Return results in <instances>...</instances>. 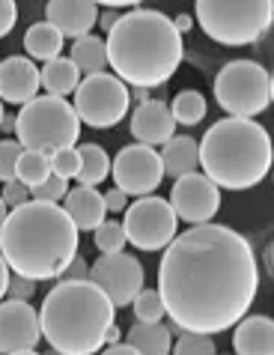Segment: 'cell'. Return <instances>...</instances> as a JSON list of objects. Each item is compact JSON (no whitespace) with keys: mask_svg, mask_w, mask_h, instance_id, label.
I'll list each match as a JSON object with an SVG mask.
<instances>
[{"mask_svg":"<svg viewBox=\"0 0 274 355\" xmlns=\"http://www.w3.org/2000/svg\"><path fill=\"white\" fill-rule=\"evenodd\" d=\"M176 123L167 102L161 98H146V102H137L134 114H131V135L137 144L146 146H164L173 137Z\"/></svg>","mask_w":274,"mask_h":355,"instance_id":"16","label":"cell"},{"mask_svg":"<svg viewBox=\"0 0 274 355\" xmlns=\"http://www.w3.org/2000/svg\"><path fill=\"white\" fill-rule=\"evenodd\" d=\"M113 322L116 308L93 281H60L39 311L42 338L63 355H95Z\"/></svg>","mask_w":274,"mask_h":355,"instance_id":"4","label":"cell"},{"mask_svg":"<svg viewBox=\"0 0 274 355\" xmlns=\"http://www.w3.org/2000/svg\"><path fill=\"white\" fill-rule=\"evenodd\" d=\"M33 293H36V281L21 278V275H9L6 299H12V302H27V299H33Z\"/></svg>","mask_w":274,"mask_h":355,"instance_id":"34","label":"cell"},{"mask_svg":"<svg viewBox=\"0 0 274 355\" xmlns=\"http://www.w3.org/2000/svg\"><path fill=\"white\" fill-rule=\"evenodd\" d=\"M200 167L218 189L248 191L271 171V137L259 123L223 116L203 135Z\"/></svg>","mask_w":274,"mask_h":355,"instance_id":"5","label":"cell"},{"mask_svg":"<svg viewBox=\"0 0 274 355\" xmlns=\"http://www.w3.org/2000/svg\"><path fill=\"white\" fill-rule=\"evenodd\" d=\"M51 176V153H42V150H21L18 155V164H15V180L33 189L42 180Z\"/></svg>","mask_w":274,"mask_h":355,"instance_id":"27","label":"cell"},{"mask_svg":"<svg viewBox=\"0 0 274 355\" xmlns=\"http://www.w3.org/2000/svg\"><path fill=\"white\" fill-rule=\"evenodd\" d=\"M0 132L12 135L15 132V114H3V123H0Z\"/></svg>","mask_w":274,"mask_h":355,"instance_id":"45","label":"cell"},{"mask_svg":"<svg viewBox=\"0 0 274 355\" xmlns=\"http://www.w3.org/2000/svg\"><path fill=\"white\" fill-rule=\"evenodd\" d=\"M111 173L116 189L125 191L129 197H146L152 194L164 180V167H161V155L155 146L146 144H129L113 155L111 162Z\"/></svg>","mask_w":274,"mask_h":355,"instance_id":"12","label":"cell"},{"mask_svg":"<svg viewBox=\"0 0 274 355\" xmlns=\"http://www.w3.org/2000/svg\"><path fill=\"white\" fill-rule=\"evenodd\" d=\"M77 155H81V167H77V176H75L77 182L95 189L99 182L107 180V173H111V155L104 153L102 144H81L77 146Z\"/></svg>","mask_w":274,"mask_h":355,"instance_id":"25","label":"cell"},{"mask_svg":"<svg viewBox=\"0 0 274 355\" xmlns=\"http://www.w3.org/2000/svg\"><path fill=\"white\" fill-rule=\"evenodd\" d=\"M271 96V75L257 60H230L227 66H221L218 78H214V102L227 111V116L253 120L257 114L268 111Z\"/></svg>","mask_w":274,"mask_h":355,"instance_id":"8","label":"cell"},{"mask_svg":"<svg viewBox=\"0 0 274 355\" xmlns=\"http://www.w3.org/2000/svg\"><path fill=\"white\" fill-rule=\"evenodd\" d=\"M102 9L93 0H48V24H54L63 39L86 36L99 21Z\"/></svg>","mask_w":274,"mask_h":355,"instance_id":"17","label":"cell"},{"mask_svg":"<svg viewBox=\"0 0 274 355\" xmlns=\"http://www.w3.org/2000/svg\"><path fill=\"white\" fill-rule=\"evenodd\" d=\"M236 355H274V322L266 313L241 317L232 334Z\"/></svg>","mask_w":274,"mask_h":355,"instance_id":"18","label":"cell"},{"mask_svg":"<svg viewBox=\"0 0 274 355\" xmlns=\"http://www.w3.org/2000/svg\"><path fill=\"white\" fill-rule=\"evenodd\" d=\"M39 96V66L30 57L12 54L0 60V102L27 105Z\"/></svg>","mask_w":274,"mask_h":355,"instance_id":"15","label":"cell"},{"mask_svg":"<svg viewBox=\"0 0 274 355\" xmlns=\"http://www.w3.org/2000/svg\"><path fill=\"white\" fill-rule=\"evenodd\" d=\"M170 114H173V123L176 125H197L206 120V111H209V105H206V96L197 93V90H182L173 96V102L167 105Z\"/></svg>","mask_w":274,"mask_h":355,"instance_id":"26","label":"cell"},{"mask_svg":"<svg viewBox=\"0 0 274 355\" xmlns=\"http://www.w3.org/2000/svg\"><path fill=\"white\" fill-rule=\"evenodd\" d=\"M102 355H140V352H137L134 347H131V343H111V347H104V352Z\"/></svg>","mask_w":274,"mask_h":355,"instance_id":"40","label":"cell"},{"mask_svg":"<svg viewBox=\"0 0 274 355\" xmlns=\"http://www.w3.org/2000/svg\"><path fill=\"white\" fill-rule=\"evenodd\" d=\"M95 236V248H99L102 254H116V251H122L125 245H129V239H125V230H122V224L120 221H102L99 227L93 230Z\"/></svg>","mask_w":274,"mask_h":355,"instance_id":"28","label":"cell"},{"mask_svg":"<svg viewBox=\"0 0 274 355\" xmlns=\"http://www.w3.org/2000/svg\"><path fill=\"white\" fill-rule=\"evenodd\" d=\"M120 18H122V9H111V6H107L104 12H99V21H95V24H102V31L107 33L116 21H120Z\"/></svg>","mask_w":274,"mask_h":355,"instance_id":"39","label":"cell"},{"mask_svg":"<svg viewBox=\"0 0 274 355\" xmlns=\"http://www.w3.org/2000/svg\"><path fill=\"white\" fill-rule=\"evenodd\" d=\"M6 215H9V209H6V203L0 200V227H3V221H6Z\"/></svg>","mask_w":274,"mask_h":355,"instance_id":"47","label":"cell"},{"mask_svg":"<svg viewBox=\"0 0 274 355\" xmlns=\"http://www.w3.org/2000/svg\"><path fill=\"white\" fill-rule=\"evenodd\" d=\"M77 254V227L60 203L27 200L0 227V257L9 272L30 281H57Z\"/></svg>","mask_w":274,"mask_h":355,"instance_id":"2","label":"cell"},{"mask_svg":"<svg viewBox=\"0 0 274 355\" xmlns=\"http://www.w3.org/2000/svg\"><path fill=\"white\" fill-rule=\"evenodd\" d=\"M271 0H194L200 31L218 45H253L271 27Z\"/></svg>","mask_w":274,"mask_h":355,"instance_id":"6","label":"cell"},{"mask_svg":"<svg viewBox=\"0 0 274 355\" xmlns=\"http://www.w3.org/2000/svg\"><path fill=\"white\" fill-rule=\"evenodd\" d=\"M200 146L191 135H173L161 150V167L167 176H185V173H194L200 167Z\"/></svg>","mask_w":274,"mask_h":355,"instance_id":"20","label":"cell"},{"mask_svg":"<svg viewBox=\"0 0 274 355\" xmlns=\"http://www.w3.org/2000/svg\"><path fill=\"white\" fill-rule=\"evenodd\" d=\"M15 21H18V3L15 0H0V39L12 33Z\"/></svg>","mask_w":274,"mask_h":355,"instance_id":"36","label":"cell"},{"mask_svg":"<svg viewBox=\"0 0 274 355\" xmlns=\"http://www.w3.org/2000/svg\"><path fill=\"white\" fill-rule=\"evenodd\" d=\"M176 218H182L185 224H209L221 209V189L214 185L206 173H185L176 176L170 200Z\"/></svg>","mask_w":274,"mask_h":355,"instance_id":"13","label":"cell"},{"mask_svg":"<svg viewBox=\"0 0 274 355\" xmlns=\"http://www.w3.org/2000/svg\"><path fill=\"white\" fill-rule=\"evenodd\" d=\"M86 275H90V266H86V260L81 257V254H75V257L68 260V266L63 269L60 281H86Z\"/></svg>","mask_w":274,"mask_h":355,"instance_id":"37","label":"cell"},{"mask_svg":"<svg viewBox=\"0 0 274 355\" xmlns=\"http://www.w3.org/2000/svg\"><path fill=\"white\" fill-rule=\"evenodd\" d=\"M173 355H218V347L209 334H194V331H179V338L170 347Z\"/></svg>","mask_w":274,"mask_h":355,"instance_id":"30","label":"cell"},{"mask_svg":"<svg viewBox=\"0 0 274 355\" xmlns=\"http://www.w3.org/2000/svg\"><path fill=\"white\" fill-rule=\"evenodd\" d=\"M262 260H266V275H271V245L262 251Z\"/></svg>","mask_w":274,"mask_h":355,"instance_id":"46","label":"cell"},{"mask_svg":"<svg viewBox=\"0 0 274 355\" xmlns=\"http://www.w3.org/2000/svg\"><path fill=\"white\" fill-rule=\"evenodd\" d=\"M0 200L6 203V209H15V206H21V203L30 200V189H27V185H21L18 180L3 182V194H0Z\"/></svg>","mask_w":274,"mask_h":355,"instance_id":"35","label":"cell"},{"mask_svg":"<svg viewBox=\"0 0 274 355\" xmlns=\"http://www.w3.org/2000/svg\"><path fill=\"white\" fill-rule=\"evenodd\" d=\"M39 338V311L30 302H0V355L33 349Z\"/></svg>","mask_w":274,"mask_h":355,"instance_id":"14","label":"cell"},{"mask_svg":"<svg viewBox=\"0 0 274 355\" xmlns=\"http://www.w3.org/2000/svg\"><path fill=\"white\" fill-rule=\"evenodd\" d=\"M77 167H81V155H77V146H63V150L51 153V173L63 176V180H75Z\"/></svg>","mask_w":274,"mask_h":355,"instance_id":"31","label":"cell"},{"mask_svg":"<svg viewBox=\"0 0 274 355\" xmlns=\"http://www.w3.org/2000/svg\"><path fill=\"white\" fill-rule=\"evenodd\" d=\"M66 215L72 218V224L77 227V233H86V230H95L102 221H104V197L90 189V185H77V189H68L66 191V203H63Z\"/></svg>","mask_w":274,"mask_h":355,"instance_id":"19","label":"cell"},{"mask_svg":"<svg viewBox=\"0 0 274 355\" xmlns=\"http://www.w3.org/2000/svg\"><path fill=\"white\" fill-rule=\"evenodd\" d=\"M77 81H81V72H77V66L63 54L54 57V60H45V66L39 69V87H42L48 96L66 98L68 93H75Z\"/></svg>","mask_w":274,"mask_h":355,"instance_id":"21","label":"cell"},{"mask_svg":"<svg viewBox=\"0 0 274 355\" xmlns=\"http://www.w3.org/2000/svg\"><path fill=\"white\" fill-rule=\"evenodd\" d=\"M143 278L146 275H143L140 260L125 251L102 254L90 266V275H86V281H93L111 299L113 308H129L134 302V295L143 290Z\"/></svg>","mask_w":274,"mask_h":355,"instance_id":"11","label":"cell"},{"mask_svg":"<svg viewBox=\"0 0 274 355\" xmlns=\"http://www.w3.org/2000/svg\"><path fill=\"white\" fill-rule=\"evenodd\" d=\"M95 6H111V9H134L143 0H93Z\"/></svg>","mask_w":274,"mask_h":355,"instance_id":"41","label":"cell"},{"mask_svg":"<svg viewBox=\"0 0 274 355\" xmlns=\"http://www.w3.org/2000/svg\"><path fill=\"white\" fill-rule=\"evenodd\" d=\"M63 42L66 39L60 36V31L48 21L30 24L24 33V51L30 60H54V57L63 54Z\"/></svg>","mask_w":274,"mask_h":355,"instance_id":"22","label":"cell"},{"mask_svg":"<svg viewBox=\"0 0 274 355\" xmlns=\"http://www.w3.org/2000/svg\"><path fill=\"white\" fill-rule=\"evenodd\" d=\"M191 24H194V18H191V15H176V18H173V27H176L179 33H188V31H191Z\"/></svg>","mask_w":274,"mask_h":355,"instance_id":"43","label":"cell"},{"mask_svg":"<svg viewBox=\"0 0 274 355\" xmlns=\"http://www.w3.org/2000/svg\"><path fill=\"white\" fill-rule=\"evenodd\" d=\"M179 218H176L173 206L164 197L146 194L137 197L131 206H125V239H129L137 251H164L173 242L176 230H179Z\"/></svg>","mask_w":274,"mask_h":355,"instance_id":"10","label":"cell"},{"mask_svg":"<svg viewBox=\"0 0 274 355\" xmlns=\"http://www.w3.org/2000/svg\"><path fill=\"white\" fill-rule=\"evenodd\" d=\"M45 355H63V352H57V349H51V352H45Z\"/></svg>","mask_w":274,"mask_h":355,"instance_id":"50","label":"cell"},{"mask_svg":"<svg viewBox=\"0 0 274 355\" xmlns=\"http://www.w3.org/2000/svg\"><path fill=\"white\" fill-rule=\"evenodd\" d=\"M125 343H131L140 355H170L173 334L161 322H134Z\"/></svg>","mask_w":274,"mask_h":355,"instance_id":"23","label":"cell"},{"mask_svg":"<svg viewBox=\"0 0 274 355\" xmlns=\"http://www.w3.org/2000/svg\"><path fill=\"white\" fill-rule=\"evenodd\" d=\"M68 191V180H63V176H48V180H42L39 185H33L30 189V197L33 200H42V203H60L63 197Z\"/></svg>","mask_w":274,"mask_h":355,"instance_id":"32","label":"cell"},{"mask_svg":"<svg viewBox=\"0 0 274 355\" xmlns=\"http://www.w3.org/2000/svg\"><path fill=\"white\" fill-rule=\"evenodd\" d=\"M259 293L250 242L227 224H194L164 248L158 295L182 331L221 334L248 317Z\"/></svg>","mask_w":274,"mask_h":355,"instance_id":"1","label":"cell"},{"mask_svg":"<svg viewBox=\"0 0 274 355\" xmlns=\"http://www.w3.org/2000/svg\"><path fill=\"white\" fill-rule=\"evenodd\" d=\"M81 137V120L75 107L60 96H36L15 116V141L24 150L54 153L75 146Z\"/></svg>","mask_w":274,"mask_h":355,"instance_id":"7","label":"cell"},{"mask_svg":"<svg viewBox=\"0 0 274 355\" xmlns=\"http://www.w3.org/2000/svg\"><path fill=\"white\" fill-rule=\"evenodd\" d=\"M3 114H6V107H3V102H0V123H3Z\"/></svg>","mask_w":274,"mask_h":355,"instance_id":"49","label":"cell"},{"mask_svg":"<svg viewBox=\"0 0 274 355\" xmlns=\"http://www.w3.org/2000/svg\"><path fill=\"white\" fill-rule=\"evenodd\" d=\"M68 60L77 66V72L84 75H95V72H104L107 69V48H104V39L102 36H77L75 45H72V54Z\"/></svg>","mask_w":274,"mask_h":355,"instance_id":"24","label":"cell"},{"mask_svg":"<svg viewBox=\"0 0 274 355\" xmlns=\"http://www.w3.org/2000/svg\"><path fill=\"white\" fill-rule=\"evenodd\" d=\"M24 146L6 137L0 141V182H12L15 180V164H18V155H21Z\"/></svg>","mask_w":274,"mask_h":355,"instance_id":"33","label":"cell"},{"mask_svg":"<svg viewBox=\"0 0 274 355\" xmlns=\"http://www.w3.org/2000/svg\"><path fill=\"white\" fill-rule=\"evenodd\" d=\"M107 66L122 84L131 87H164L185 60L182 33L158 9H131L122 12L104 39Z\"/></svg>","mask_w":274,"mask_h":355,"instance_id":"3","label":"cell"},{"mask_svg":"<svg viewBox=\"0 0 274 355\" xmlns=\"http://www.w3.org/2000/svg\"><path fill=\"white\" fill-rule=\"evenodd\" d=\"M129 84L111 72L84 75L75 87V114L90 129H113L129 114Z\"/></svg>","mask_w":274,"mask_h":355,"instance_id":"9","label":"cell"},{"mask_svg":"<svg viewBox=\"0 0 274 355\" xmlns=\"http://www.w3.org/2000/svg\"><path fill=\"white\" fill-rule=\"evenodd\" d=\"M131 304H134L137 322H161L164 320V302H161L158 290H140Z\"/></svg>","mask_w":274,"mask_h":355,"instance_id":"29","label":"cell"},{"mask_svg":"<svg viewBox=\"0 0 274 355\" xmlns=\"http://www.w3.org/2000/svg\"><path fill=\"white\" fill-rule=\"evenodd\" d=\"M9 275H12V272H9V266H6V260H3V257H0V302H3V299H6V284H9Z\"/></svg>","mask_w":274,"mask_h":355,"instance_id":"42","label":"cell"},{"mask_svg":"<svg viewBox=\"0 0 274 355\" xmlns=\"http://www.w3.org/2000/svg\"><path fill=\"white\" fill-rule=\"evenodd\" d=\"M122 340V334H120V329H116V322L111 325V329L104 331V347H111V343H120Z\"/></svg>","mask_w":274,"mask_h":355,"instance_id":"44","label":"cell"},{"mask_svg":"<svg viewBox=\"0 0 274 355\" xmlns=\"http://www.w3.org/2000/svg\"><path fill=\"white\" fill-rule=\"evenodd\" d=\"M102 197H104V209L107 212H125V206H129V194L120 191V189H111Z\"/></svg>","mask_w":274,"mask_h":355,"instance_id":"38","label":"cell"},{"mask_svg":"<svg viewBox=\"0 0 274 355\" xmlns=\"http://www.w3.org/2000/svg\"><path fill=\"white\" fill-rule=\"evenodd\" d=\"M12 355H42V352H36V349H24V352H12Z\"/></svg>","mask_w":274,"mask_h":355,"instance_id":"48","label":"cell"}]
</instances>
